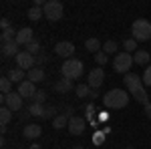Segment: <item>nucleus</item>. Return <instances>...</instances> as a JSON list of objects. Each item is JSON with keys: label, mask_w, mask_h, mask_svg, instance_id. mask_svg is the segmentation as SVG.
Segmentation results:
<instances>
[{"label": "nucleus", "mask_w": 151, "mask_h": 149, "mask_svg": "<svg viewBox=\"0 0 151 149\" xmlns=\"http://www.w3.org/2000/svg\"><path fill=\"white\" fill-rule=\"evenodd\" d=\"M95 60H97V65H105V63L109 60V55H105L103 50H99V53L95 55Z\"/></svg>", "instance_id": "32"}, {"label": "nucleus", "mask_w": 151, "mask_h": 149, "mask_svg": "<svg viewBox=\"0 0 151 149\" xmlns=\"http://www.w3.org/2000/svg\"><path fill=\"white\" fill-rule=\"evenodd\" d=\"M149 53H147V50H137V53H135V55H133V63H135V65H147V63H149Z\"/></svg>", "instance_id": "19"}, {"label": "nucleus", "mask_w": 151, "mask_h": 149, "mask_svg": "<svg viewBox=\"0 0 151 149\" xmlns=\"http://www.w3.org/2000/svg\"><path fill=\"white\" fill-rule=\"evenodd\" d=\"M8 79H10L12 83H18V85H20V83L24 81V71L18 69V67H16V69H10V73H8Z\"/></svg>", "instance_id": "22"}, {"label": "nucleus", "mask_w": 151, "mask_h": 149, "mask_svg": "<svg viewBox=\"0 0 151 149\" xmlns=\"http://www.w3.org/2000/svg\"><path fill=\"white\" fill-rule=\"evenodd\" d=\"M16 35H18V30H14V28H6V30H2V35H0V38H2V45H8V42H14L16 40Z\"/></svg>", "instance_id": "17"}, {"label": "nucleus", "mask_w": 151, "mask_h": 149, "mask_svg": "<svg viewBox=\"0 0 151 149\" xmlns=\"http://www.w3.org/2000/svg\"><path fill=\"white\" fill-rule=\"evenodd\" d=\"M2 149H6V147H2Z\"/></svg>", "instance_id": "44"}, {"label": "nucleus", "mask_w": 151, "mask_h": 149, "mask_svg": "<svg viewBox=\"0 0 151 149\" xmlns=\"http://www.w3.org/2000/svg\"><path fill=\"white\" fill-rule=\"evenodd\" d=\"M0 101H2V107H8L10 111H20V109H22V97H20L18 93L2 95Z\"/></svg>", "instance_id": "6"}, {"label": "nucleus", "mask_w": 151, "mask_h": 149, "mask_svg": "<svg viewBox=\"0 0 151 149\" xmlns=\"http://www.w3.org/2000/svg\"><path fill=\"white\" fill-rule=\"evenodd\" d=\"M0 26H2V30L10 28V20H8V18H2V20H0Z\"/></svg>", "instance_id": "37"}, {"label": "nucleus", "mask_w": 151, "mask_h": 149, "mask_svg": "<svg viewBox=\"0 0 151 149\" xmlns=\"http://www.w3.org/2000/svg\"><path fill=\"white\" fill-rule=\"evenodd\" d=\"M101 50H103L105 55H117V42L115 40H107Z\"/></svg>", "instance_id": "28"}, {"label": "nucleus", "mask_w": 151, "mask_h": 149, "mask_svg": "<svg viewBox=\"0 0 151 149\" xmlns=\"http://www.w3.org/2000/svg\"><path fill=\"white\" fill-rule=\"evenodd\" d=\"M125 89L129 93H135L139 89H143V79L139 75H135V73H127L125 75Z\"/></svg>", "instance_id": "8"}, {"label": "nucleus", "mask_w": 151, "mask_h": 149, "mask_svg": "<svg viewBox=\"0 0 151 149\" xmlns=\"http://www.w3.org/2000/svg\"><path fill=\"white\" fill-rule=\"evenodd\" d=\"M45 99H47V93H45V91H38V93L35 95V99H32V103L42 105V103H45Z\"/></svg>", "instance_id": "34"}, {"label": "nucleus", "mask_w": 151, "mask_h": 149, "mask_svg": "<svg viewBox=\"0 0 151 149\" xmlns=\"http://www.w3.org/2000/svg\"><path fill=\"white\" fill-rule=\"evenodd\" d=\"M30 149H40V145H38V143H35V145H30Z\"/></svg>", "instance_id": "41"}, {"label": "nucleus", "mask_w": 151, "mask_h": 149, "mask_svg": "<svg viewBox=\"0 0 151 149\" xmlns=\"http://www.w3.org/2000/svg\"><path fill=\"white\" fill-rule=\"evenodd\" d=\"M85 48H87L89 53H95V55H97V53L103 48V45L99 42V38H95V36H93V38H89V40L85 42Z\"/></svg>", "instance_id": "20"}, {"label": "nucleus", "mask_w": 151, "mask_h": 149, "mask_svg": "<svg viewBox=\"0 0 151 149\" xmlns=\"http://www.w3.org/2000/svg\"><path fill=\"white\" fill-rule=\"evenodd\" d=\"M26 113L32 115V117H42V115H45V107H42V105H38V103H30Z\"/></svg>", "instance_id": "24"}, {"label": "nucleus", "mask_w": 151, "mask_h": 149, "mask_svg": "<svg viewBox=\"0 0 151 149\" xmlns=\"http://www.w3.org/2000/svg\"><path fill=\"white\" fill-rule=\"evenodd\" d=\"M26 53H30V55H40V45L38 42H30V45L26 46Z\"/></svg>", "instance_id": "31"}, {"label": "nucleus", "mask_w": 151, "mask_h": 149, "mask_svg": "<svg viewBox=\"0 0 151 149\" xmlns=\"http://www.w3.org/2000/svg\"><path fill=\"white\" fill-rule=\"evenodd\" d=\"M40 133H42V129H40V125H26L24 127V131H22V135L26 139H36V137H40Z\"/></svg>", "instance_id": "14"}, {"label": "nucleus", "mask_w": 151, "mask_h": 149, "mask_svg": "<svg viewBox=\"0 0 151 149\" xmlns=\"http://www.w3.org/2000/svg\"><path fill=\"white\" fill-rule=\"evenodd\" d=\"M10 119H12V111L8 109V107H2V109H0V125L6 127L8 123H10Z\"/></svg>", "instance_id": "25"}, {"label": "nucleus", "mask_w": 151, "mask_h": 149, "mask_svg": "<svg viewBox=\"0 0 151 149\" xmlns=\"http://www.w3.org/2000/svg\"><path fill=\"white\" fill-rule=\"evenodd\" d=\"M55 89H57L58 93H69V91H73V81H69V79H60L55 85Z\"/></svg>", "instance_id": "23"}, {"label": "nucleus", "mask_w": 151, "mask_h": 149, "mask_svg": "<svg viewBox=\"0 0 151 149\" xmlns=\"http://www.w3.org/2000/svg\"><path fill=\"white\" fill-rule=\"evenodd\" d=\"M129 97L127 91H123V89H111L109 93H105L103 97V103L107 109H123V107H127L129 105Z\"/></svg>", "instance_id": "1"}, {"label": "nucleus", "mask_w": 151, "mask_h": 149, "mask_svg": "<svg viewBox=\"0 0 151 149\" xmlns=\"http://www.w3.org/2000/svg\"><path fill=\"white\" fill-rule=\"evenodd\" d=\"M137 50H139V48H137V40H135V38H127V40H125V53H129V55L133 53V55H135Z\"/></svg>", "instance_id": "29"}, {"label": "nucleus", "mask_w": 151, "mask_h": 149, "mask_svg": "<svg viewBox=\"0 0 151 149\" xmlns=\"http://www.w3.org/2000/svg\"><path fill=\"white\" fill-rule=\"evenodd\" d=\"M28 81L30 83H40V81H45V71L40 69V67H35V69L28 71Z\"/></svg>", "instance_id": "15"}, {"label": "nucleus", "mask_w": 151, "mask_h": 149, "mask_svg": "<svg viewBox=\"0 0 151 149\" xmlns=\"http://www.w3.org/2000/svg\"><path fill=\"white\" fill-rule=\"evenodd\" d=\"M0 91H2V95H10L12 93V81L8 77H2L0 79Z\"/></svg>", "instance_id": "26"}, {"label": "nucleus", "mask_w": 151, "mask_h": 149, "mask_svg": "<svg viewBox=\"0 0 151 149\" xmlns=\"http://www.w3.org/2000/svg\"><path fill=\"white\" fill-rule=\"evenodd\" d=\"M85 127H87V121L83 117H70L69 119V133L70 135H83Z\"/></svg>", "instance_id": "10"}, {"label": "nucleus", "mask_w": 151, "mask_h": 149, "mask_svg": "<svg viewBox=\"0 0 151 149\" xmlns=\"http://www.w3.org/2000/svg\"><path fill=\"white\" fill-rule=\"evenodd\" d=\"M145 115H147V119H151V103L145 105Z\"/></svg>", "instance_id": "39"}, {"label": "nucleus", "mask_w": 151, "mask_h": 149, "mask_svg": "<svg viewBox=\"0 0 151 149\" xmlns=\"http://www.w3.org/2000/svg\"><path fill=\"white\" fill-rule=\"evenodd\" d=\"M69 119L70 117H67L65 113H58L55 119H52V127L55 129H65V127H69Z\"/></svg>", "instance_id": "18"}, {"label": "nucleus", "mask_w": 151, "mask_h": 149, "mask_svg": "<svg viewBox=\"0 0 151 149\" xmlns=\"http://www.w3.org/2000/svg\"><path fill=\"white\" fill-rule=\"evenodd\" d=\"M131 67H133V57H131L129 53H117L115 60H113V69H115L117 73L127 75Z\"/></svg>", "instance_id": "4"}, {"label": "nucleus", "mask_w": 151, "mask_h": 149, "mask_svg": "<svg viewBox=\"0 0 151 149\" xmlns=\"http://www.w3.org/2000/svg\"><path fill=\"white\" fill-rule=\"evenodd\" d=\"M16 65H18V69H22V71H30V69H35V65H36V57L30 55V53H26V50H20L16 55Z\"/></svg>", "instance_id": "7"}, {"label": "nucleus", "mask_w": 151, "mask_h": 149, "mask_svg": "<svg viewBox=\"0 0 151 149\" xmlns=\"http://www.w3.org/2000/svg\"><path fill=\"white\" fill-rule=\"evenodd\" d=\"M30 42H35V30L28 28V26H26V28H20L18 35H16V45H18V46H20V45L28 46Z\"/></svg>", "instance_id": "11"}, {"label": "nucleus", "mask_w": 151, "mask_h": 149, "mask_svg": "<svg viewBox=\"0 0 151 149\" xmlns=\"http://www.w3.org/2000/svg\"><path fill=\"white\" fill-rule=\"evenodd\" d=\"M42 14H45V12H42L40 6H30V8H28V18H30V20H40Z\"/></svg>", "instance_id": "27"}, {"label": "nucleus", "mask_w": 151, "mask_h": 149, "mask_svg": "<svg viewBox=\"0 0 151 149\" xmlns=\"http://www.w3.org/2000/svg\"><path fill=\"white\" fill-rule=\"evenodd\" d=\"M125 149H135V147H131V145H129V147H125Z\"/></svg>", "instance_id": "43"}, {"label": "nucleus", "mask_w": 151, "mask_h": 149, "mask_svg": "<svg viewBox=\"0 0 151 149\" xmlns=\"http://www.w3.org/2000/svg\"><path fill=\"white\" fill-rule=\"evenodd\" d=\"M73 149H85V147H83V145H77V147H73Z\"/></svg>", "instance_id": "42"}, {"label": "nucleus", "mask_w": 151, "mask_h": 149, "mask_svg": "<svg viewBox=\"0 0 151 149\" xmlns=\"http://www.w3.org/2000/svg\"><path fill=\"white\" fill-rule=\"evenodd\" d=\"M45 60H47V55H45V53H40V55L36 57V65H42Z\"/></svg>", "instance_id": "38"}, {"label": "nucleus", "mask_w": 151, "mask_h": 149, "mask_svg": "<svg viewBox=\"0 0 151 149\" xmlns=\"http://www.w3.org/2000/svg\"><path fill=\"white\" fill-rule=\"evenodd\" d=\"M131 95H133V99H135L137 103H141L143 107H145V105H149V95H147V91H145V89H139V91L131 93Z\"/></svg>", "instance_id": "21"}, {"label": "nucleus", "mask_w": 151, "mask_h": 149, "mask_svg": "<svg viewBox=\"0 0 151 149\" xmlns=\"http://www.w3.org/2000/svg\"><path fill=\"white\" fill-rule=\"evenodd\" d=\"M55 113H57V109H55V107H47L42 117H45V119H55Z\"/></svg>", "instance_id": "35"}, {"label": "nucleus", "mask_w": 151, "mask_h": 149, "mask_svg": "<svg viewBox=\"0 0 151 149\" xmlns=\"http://www.w3.org/2000/svg\"><path fill=\"white\" fill-rule=\"evenodd\" d=\"M55 53H57L58 57H65L69 60V58L75 55V45L69 42V40H63V42H58V45L55 46Z\"/></svg>", "instance_id": "13"}, {"label": "nucleus", "mask_w": 151, "mask_h": 149, "mask_svg": "<svg viewBox=\"0 0 151 149\" xmlns=\"http://www.w3.org/2000/svg\"><path fill=\"white\" fill-rule=\"evenodd\" d=\"M143 85H145V87H151V65L145 69V73H143Z\"/></svg>", "instance_id": "33"}, {"label": "nucleus", "mask_w": 151, "mask_h": 149, "mask_svg": "<svg viewBox=\"0 0 151 149\" xmlns=\"http://www.w3.org/2000/svg\"><path fill=\"white\" fill-rule=\"evenodd\" d=\"M16 93H18L22 99H30V101H32V99H35V95L38 91H36L35 83H30V81H22V83L18 85V91H16Z\"/></svg>", "instance_id": "9"}, {"label": "nucleus", "mask_w": 151, "mask_h": 149, "mask_svg": "<svg viewBox=\"0 0 151 149\" xmlns=\"http://www.w3.org/2000/svg\"><path fill=\"white\" fill-rule=\"evenodd\" d=\"M42 12H45V16H47L48 20H58V18H63L65 8H63V2H58V0H48V2H45Z\"/></svg>", "instance_id": "5"}, {"label": "nucleus", "mask_w": 151, "mask_h": 149, "mask_svg": "<svg viewBox=\"0 0 151 149\" xmlns=\"http://www.w3.org/2000/svg\"><path fill=\"white\" fill-rule=\"evenodd\" d=\"M89 95H91V87H89L87 83L77 85V97H89Z\"/></svg>", "instance_id": "30"}, {"label": "nucleus", "mask_w": 151, "mask_h": 149, "mask_svg": "<svg viewBox=\"0 0 151 149\" xmlns=\"http://www.w3.org/2000/svg\"><path fill=\"white\" fill-rule=\"evenodd\" d=\"M20 50H18V45H16V40L14 42H8V45H2V57H14L18 55Z\"/></svg>", "instance_id": "16"}, {"label": "nucleus", "mask_w": 151, "mask_h": 149, "mask_svg": "<svg viewBox=\"0 0 151 149\" xmlns=\"http://www.w3.org/2000/svg\"><path fill=\"white\" fill-rule=\"evenodd\" d=\"M131 32H133V38L137 40V42H145V40H149L151 38V22L149 20H145V18H139V20H135L133 26H131Z\"/></svg>", "instance_id": "3"}, {"label": "nucleus", "mask_w": 151, "mask_h": 149, "mask_svg": "<svg viewBox=\"0 0 151 149\" xmlns=\"http://www.w3.org/2000/svg\"><path fill=\"white\" fill-rule=\"evenodd\" d=\"M87 119L95 125V107H93V105H89V107H87Z\"/></svg>", "instance_id": "36"}, {"label": "nucleus", "mask_w": 151, "mask_h": 149, "mask_svg": "<svg viewBox=\"0 0 151 149\" xmlns=\"http://www.w3.org/2000/svg\"><path fill=\"white\" fill-rule=\"evenodd\" d=\"M105 81V71L103 69H93L89 73V81H87V85L91 87V89H99L101 85H103Z\"/></svg>", "instance_id": "12"}, {"label": "nucleus", "mask_w": 151, "mask_h": 149, "mask_svg": "<svg viewBox=\"0 0 151 149\" xmlns=\"http://www.w3.org/2000/svg\"><path fill=\"white\" fill-rule=\"evenodd\" d=\"M89 97H93V99L99 97V89H91V95H89Z\"/></svg>", "instance_id": "40"}, {"label": "nucleus", "mask_w": 151, "mask_h": 149, "mask_svg": "<svg viewBox=\"0 0 151 149\" xmlns=\"http://www.w3.org/2000/svg\"><path fill=\"white\" fill-rule=\"evenodd\" d=\"M60 75H63V79H79L83 75V63L79 58H69V60H65L63 65H60Z\"/></svg>", "instance_id": "2"}]
</instances>
